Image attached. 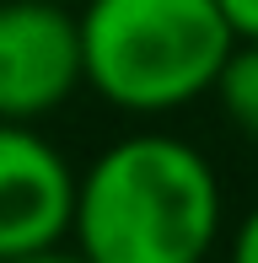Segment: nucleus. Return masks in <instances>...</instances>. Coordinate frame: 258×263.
Masks as SVG:
<instances>
[{
	"label": "nucleus",
	"instance_id": "f257e3e1",
	"mask_svg": "<svg viewBox=\"0 0 258 263\" xmlns=\"http://www.w3.org/2000/svg\"><path fill=\"white\" fill-rule=\"evenodd\" d=\"M220 220V177L205 151L172 135H129L76 183L70 242L86 263H210Z\"/></svg>",
	"mask_w": 258,
	"mask_h": 263
},
{
	"label": "nucleus",
	"instance_id": "f03ea898",
	"mask_svg": "<svg viewBox=\"0 0 258 263\" xmlns=\"http://www.w3.org/2000/svg\"><path fill=\"white\" fill-rule=\"evenodd\" d=\"M237 32L215 0H81L86 86L119 113H178L215 91Z\"/></svg>",
	"mask_w": 258,
	"mask_h": 263
},
{
	"label": "nucleus",
	"instance_id": "7ed1b4c3",
	"mask_svg": "<svg viewBox=\"0 0 258 263\" xmlns=\"http://www.w3.org/2000/svg\"><path fill=\"white\" fill-rule=\"evenodd\" d=\"M86 86L70 0H0V118L43 124Z\"/></svg>",
	"mask_w": 258,
	"mask_h": 263
},
{
	"label": "nucleus",
	"instance_id": "20e7f679",
	"mask_svg": "<svg viewBox=\"0 0 258 263\" xmlns=\"http://www.w3.org/2000/svg\"><path fill=\"white\" fill-rule=\"evenodd\" d=\"M81 172L38 124L0 118V258L70 242Z\"/></svg>",
	"mask_w": 258,
	"mask_h": 263
},
{
	"label": "nucleus",
	"instance_id": "39448f33",
	"mask_svg": "<svg viewBox=\"0 0 258 263\" xmlns=\"http://www.w3.org/2000/svg\"><path fill=\"white\" fill-rule=\"evenodd\" d=\"M210 97L220 102V113L231 118L237 135L258 140V38H237V49L226 54Z\"/></svg>",
	"mask_w": 258,
	"mask_h": 263
},
{
	"label": "nucleus",
	"instance_id": "423d86ee",
	"mask_svg": "<svg viewBox=\"0 0 258 263\" xmlns=\"http://www.w3.org/2000/svg\"><path fill=\"white\" fill-rule=\"evenodd\" d=\"M226 263H258V204L242 215V226L231 231V253Z\"/></svg>",
	"mask_w": 258,
	"mask_h": 263
},
{
	"label": "nucleus",
	"instance_id": "0eeeda50",
	"mask_svg": "<svg viewBox=\"0 0 258 263\" xmlns=\"http://www.w3.org/2000/svg\"><path fill=\"white\" fill-rule=\"evenodd\" d=\"M237 38H258V0H215Z\"/></svg>",
	"mask_w": 258,
	"mask_h": 263
},
{
	"label": "nucleus",
	"instance_id": "6e6552de",
	"mask_svg": "<svg viewBox=\"0 0 258 263\" xmlns=\"http://www.w3.org/2000/svg\"><path fill=\"white\" fill-rule=\"evenodd\" d=\"M0 263H86V258H81V247L54 242V247H38V253H16V258H0Z\"/></svg>",
	"mask_w": 258,
	"mask_h": 263
},
{
	"label": "nucleus",
	"instance_id": "1a4fd4ad",
	"mask_svg": "<svg viewBox=\"0 0 258 263\" xmlns=\"http://www.w3.org/2000/svg\"><path fill=\"white\" fill-rule=\"evenodd\" d=\"M70 6H81V0H70Z\"/></svg>",
	"mask_w": 258,
	"mask_h": 263
}]
</instances>
